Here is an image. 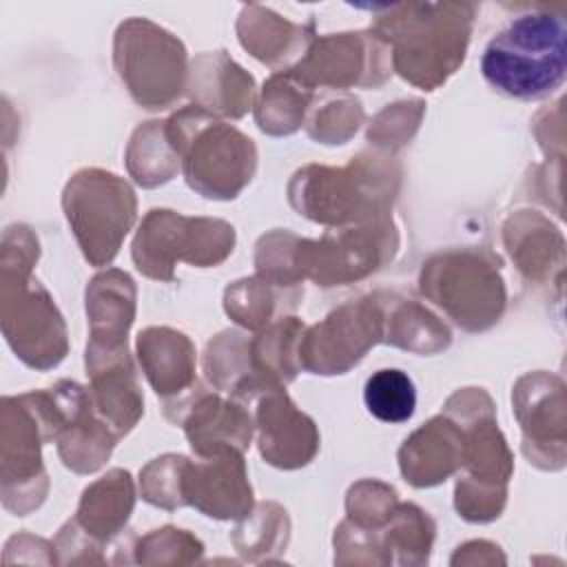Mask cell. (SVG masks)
I'll use <instances>...</instances> for the list:
<instances>
[{"instance_id":"6da1fadb","label":"cell","mask_w":567,"mask_h":567,"mask_svg":"<svg viewBox=\"0 0 567 567\" xmlns=\"http://www.w3.org/2000/svg\"><path fill=\"white\" fill-rule=\"evenodd\" d=\"M567 27L560 16L532 11L494 35L481 60L485 82L514 100H540L565 80Z\"/></svg>"},{"instance_id":"7a4b0ae2","label":"cell","mask_w":567,"mask_h":567,"mask_svg":"<svg viewBox=\"0 0 567 567\" xmlns=\"http://www.w3.org/2000/svg\"><path fill=\"white\" fill-rule=\"evenodd\" d=\"M381 20V40L392 42L394 69L410 82L434 89L463 62L472 4H394Z\"/></svg>"},{"instance_id":"3957f363","label":"cell","mask_w":567,"mask_h":567,"mask_svg":"<svg viewBox=\"0 0 567 567\" xmlns=\"http://www.w3.org/2000/svg\"><path fill=\"white\" fill-rule=\"evenodd\" d=\"M168 137L190 188L204 197L230 199L252 177L257 151L250 137L213 120L202 106L179 111L166 122Z\"/></svg>"},{"instance_id":"277c9868","label":"cell","mask_w":567,"mask_h":567,"mask_svg":"<svg viewBox=\"0 0 567 567\" xmlns=\"http://www.w3.org/2000/svg\"><path fill=\"white\" fill-rule=\"evenodd\" d=\"M115 66L144 109H164L184 89L186 51L153 22L126 20L115 33Z\"/></svg>"},{"instance_id":"5b68a950","label":"cell","mask_w":567,"mask_h":567,"mask_svg":"<svg viewBox=\"0 0 567 567\" xmlns=\"http://www.w3.org/2000/svg\"><path fill=\"white\" fill-rule=\"evenodd\" d=\"M64 208L86 259L95 266L115 257L135 219L133 190L104 171L78 173L64 190Z\"/></svg>"},{"instance_id":"8992f818","label":"cell","mask_w":567,"mask_h":567,"mask_svg":"<svg viewBox=\"0 0 567 567\" xmlns=\"http://www.w3.org/2000/svg\"><path fill=\"white\" fill-rule=\"evenodd\" d=\"M492 264L478 252L461 250L434 257L421 272V290L467 330H485L505 308V288L498 272L476 281Z\"/></svg>"},{"instance_id":"52a82bcc","label":"cell","mask_w":567,"mask_h":567,"mask_svg":"<svg viewBox=\"0 0 567 567\" xmlns=\"http://www.w3.org/2000/svg\"><path fill=\"white\" fill-rule=\"evenodd\" d=\"M195 241L230 244L235 241L233 226L219 219H188L173 210H151L133 244L137 268L155 279H171L175 259H186L199 266Z\"/></svg>"},{"instance_id":"ba28073f","label":"cell","mask_w":567,"mask_h":567,"mask_svg":"<svg viewBox=\"0 0 567 567\" xmlns=\"http://www.w3.org/2000/svg\"><path fill=\"white\" fill-rule=\"evenodd\" d=\"M463 436L447 419L439 416L414 432L401 447V472L412 485H436L461 463Z\"/></svg>"},{"instance_id":"9c48e42d","label":"cell","mask_w":567,"mask_h":567,"mask_svg":"<svg viewBox=\"0 0 567 567\" xmlns=\"http://www.w3.org/2000/svg\"><path fill=\"white\" fill-rule=\"evenodd\" d=\"M363 401L372 416L383 423H403L416 408L414 381L396 368L377 370L363 385Z\"/></svg>"}]
</instances>
